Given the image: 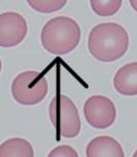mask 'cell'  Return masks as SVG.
<instances>
[{
    "label": "cell",
    "mask_w": 137,
    "mask_h": 157,
    "mask_svg": "<svg viewBox=\"0 0 137 157\" xmlns=\"http://www.w3.org/2000/svg\"><path fill=\"white\" fill-rule=\"evenodd\" d=\"M129 48V35L117 23H102L91 30L88 49L91 55L101 62H113L122 58Z\"/></svg>",
    "instance_id": "6da1fadb"
},
{
    "label": "cell",
    "mask_w": 137,
    "mask_h": 157,
    "mask_svg": "<svg viewBox=\"0 0 137 157\" xmlns=\"http://www.w3.org/2000/svg\"><path fill=\"white\" fill-rule=\"evenodd\" d=\"M80 27L69 17H56L47 21L41 31V44L49 53L58 56L66 55L78 46Z\"/></svg>",
    "instance_id": "7a4b0ae2"
},
{
    "label": "cell",
    "mask_w": 137,
    "mask_h": 157,
    "mask_svg": "<svg viewBox=\"0 0 137 157\" xmlns=\"http://www.w3.org/2000/svg\"><path fill=\"white\" fill-rule=\"evenodd\" d=\"M50 118L59 136L72 139L80 131V118L78 110L73 101L63 94H58L53 98L50 105Z\"/></svg>",
    "instance_id": "3957f363"
},
{
    "label": "cell",
    "mask_w": 137,
    "mask_h": 157,
    "mask_svg": "<svg viewBox=\"0 0 137 157\" xmlns=\"http://www.w3.org/2000/svg\"><path fill=\"white\" fill-rule=\"evenodd\" d=\"M49 84L41 72L27 71L19 74L12 83L13 99L22 105H35L44 99Z\"/></svg>",
    "instance_id": "277c9868"
},
{
    "label": "cell",
    "mask_w": 137,
    "mask_h": 157,
    "mask_svg": "<svg viewBox=\"0 0 137 157\" xmlns=\"http://www.w3.org/2000/svg\"><path fill=\"white\" fill-rule=\"evenodd\" d=\"M83 115L92 127L105 129L113 124L117 118V109L110 98L103 95H93L83 105Z\"/></svg>",
    "instance_id": "5b68a950"
},
{
    "label": "cell",
    "mask_w": 137,
    "mask_h": 157,
    "mask_svg": "<svg viewBox=\"0 0 137 157\" xmlns=\"http://www.w3.org/2000/svg\"><path fill=\"white\" fill-rule=\"evenodd\" d=\"M28 32L25 18L15 12H6L0 15V47L12 48L24 40Z\"/></svg>",
    "instance_id": "8992f818"
},
{
    "label": "cell",
    "mask_w": 137,
    "mask_h": 157,
    "mask_svg": "<svg viewBox=\"0 0 137 157\" xmlns=\"http://www.w3.org/2000/svg\"><path fill=\"white\" fill-rule=\"evenodd\" d=\"M86 155L88 157H124L125 153L117 140L111 136H101L89 143Z\"/></svg>",
    "instance_id": "52a82bcc"
},
{
    "label": "cell",
    "mask_w": 137,
    "mask_h": 157,
    "mask_svg": "<svg viewBox=\"0 0 137 157\" xmlns=\"http://www.w3.org/2000/svg\"><path fill=\"white\" fill-rule=\"evenodd\" d=\"M114 89L125 96L137 95V62L126 64L117 71L113 78Z\"/></svg>",
    "instance_id": "ba28073f"
},
{
    "label": "cell",
    "mask_w": 137,
    "mask_h": 157,
    "mask_svg": "<svg viewBox=\"0 0 137 157\" xmlns=\"http://www.w3.org/2000/svg\"><path fill=\"white\" fill-rule=\"evenodd\" d=\"M1 157H33L34 150L27 140L22 137H13L0 145Z\"/></svg>",
    "instance_id": "9c48e42d"
},
{
    "label": "cell",
    "mask_w": 137,
    "mask_h": 157,
    "mask_svg": "<svg viewBox=\"0 0 137 157\" xmlns=\"http://www.w3.org/2000/svg\"><path fill=\"white\" fill-rule=\"evenodd\" d=\"M91 7L98 16H113L122 7V0H91Z\"/></svg>",
    "instance_id": "30bf717a"
},
{
    "label": "cell",
    "mask_w": 137,
    "mask_h": 157,
    "mask_svg": "<svg viewBox=\"0 0 137 157\" xmlns=\"http://www.w3.org/2000/svg\"><path fill=\"white\" fill-rule=\"evenodd\" d=\"M27 3L36 12L50 13L63 8L67 1L66 0H28Z\"/></svg>",
    "instance_id": "8fae6325"
},
{
    "label": "cell",
    "mask_w": 137,
    "mask_h": 157,
    "mask_svg": "<svg viewBox=\"0 0 137 157\" xmlns=\"http://www.w3.org/2000/svg\"><path fill=\"white\" fill-rule=\"evenodd\" d=\"M49 157H78V153L70 146H59L49 153Z\"/></svg>",
    "instance_id": "7c38bea8"
}]
</instances>
